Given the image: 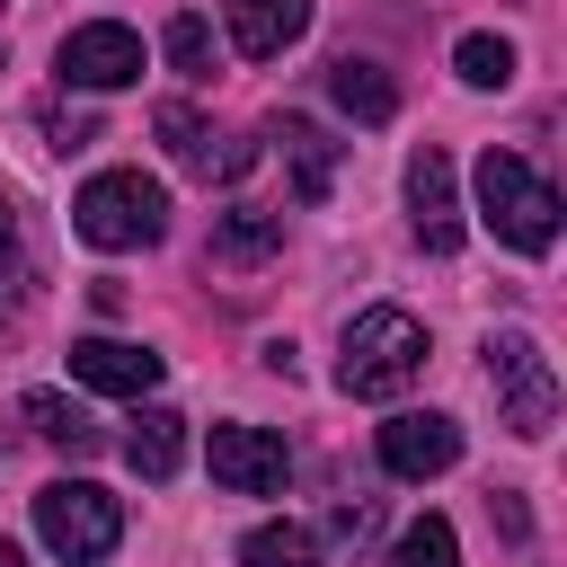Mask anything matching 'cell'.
<instances>
[{
	"mask_svg": "<svg viewBox=\"0 0 567 567\" xmlns=\"http://www.w3.org/2000/svg\"><path fill=\"white\" fill-rule=\"evenodd\" d=\"M478 213H487V230H496L505 248H523V257H549V239H558V186H549L523 151H487V159H478Z\"/></svg>",
	"mask_w": 567,
	"mask_h": 567,
	"instance_id": "1",
	"label": "cell"
},
{
	"mask_svg": "<svg viewBox=\"0 0 567 567\" xmlns=\"http://www.w3.org/2000/svg\"><path fill=\"white\" fill-rule=\"evenodd\" d=\"M71 230H80L89 248H151V239L168 230V195H159L142 168H106V177H89V186L71 195Z\"/></svg>",
	"mask_w": 567,
	"mask_h": 567,
	"instance_id": "2",
	"label": "cell"
},
{
	"mask_svg": "<svg viewBox=\"0 0 567 567\" xmlns=\"http://www.w3.org/2000/svg\"><path fill=\"white\" fill-rule=\"evenodd\" d=\"M425 372V328L408 310H363L346 328V354H337V381L354 399H399L408 381Z\"/></svg>",
	"mask_w": 567,
	"mask_h": 567,
	"instance_id": "3",
	"label": "cell"
},
{
	"mask_svg": "<svg viewBox=\"0 0 567 567\" xmlns=\"http://www.w3.org/2000/svg\"><path fill=\"white\" fill-rule=\"evenodd\" d=\"M35 540H44L53 558H71V567H97V558L124 540V505H115L106 487H89V478H53V487L35 496Z\"/></svg>",
	"mask_w": 567,
	"mask_h": 567,
	"instance_id": "4",
	"label": "cell"
},
{
	"mask_svg": "<svg viewBox=\"0 0 567 567\" xmlns=\"http://www.w3.org/2000/svg\"><path fill=\"white\" fill-rule=\"evenodd\" d=\"M487 381H496L505 425H514L523 443H540V434L558 425V372H549V354H540L523 328H505V337L487 346Z\"/></svg>",
	"mask_w": 567,
	"mask_h": 567,
	"instance_id": "5",
	"label": "cell"
},
{
	"mask_svg": "<svg viewBox=\"0 0 567 567\" xmlns=\"http://www.w3.org/2000/svg\"><path fill=\"white\" fill-rule=\"evenodd\" d=\"M213 478L230 487V496H275L284 487V470H292V452H284V434H266V425H213Z\"/></svg>",
	"mask_w": 567,
	"mask_h": 567,
	"instance_id": "6",
	"label": "cell"
},
{
	"mask_svg": "<svg viewBox=\"0 0 567 567\" xmlns=\"http://www.w3.org/2000/svg\"><path fill=\"white\" fill-rule=\"evenodd\" d=\"M62 80H71V89H124V80H142V35L115 27V18L71 27V35H62Z\"/></svg>",
	"mask_w": 567,
	"mask_h": 567,
	"instance_id": "7",
	"label": "cell"
},
{
	"mask_svg": "<svg viewBox=\"0 0 567 567\" xmlns=\"http://www.w3.org/2000/svg\"><path fill=\"white\" fill-rule=\"evenodd\" d=\"M151 124H159V142H168V151H177L195 177H248V168H257V142H239V133H213L195 106H159Z\"/></svg>",
	"mask_w": 567,
	"mask_h": 567,
	"instance_id": "8",
	"label": "cell"
},
{
	"mask_svg": "<svg viewBox=\"0 0 567 567\" xmlns=\"http://www.w3.org/2000/svg\"><path fill=\"white\" fill-rule=\"evenodd\" d=\"M452 461H461V425H452V416H434V408L416 416V408H408V416L381 425V470H390V478H434V470H452Z\"/></svg>",
	"mask_w": 567,
	"mask_h": 567,
	"instance_id": "9",
	"label": "cell"
},
{
	"mask_svg": "<svg viewBox=\"0 0 567 567\" xmlns=\"http://www.w3.org/2000/svg\"><path fill=\"white\" fill-rule=\"evenodd\" d=\"M408 204H416V239H425L434 257H452V248H461V204H452V159H443L434 142L408 159Z\"/></svg>",
	"mask_w": 567,
	"mask_h": 567,
	"instance_id": "10",
	"label": "cell"
},
{
	"mask_svg": "<svg viewBox=\"0 0 567 567\" xmlns=\"http://www.w3.org/2000/svg\"><path fill=\"white\" fill-rule=\"evenodd\" d=\"M71 381H89V390H106V399H142V390L159 381V354L124 346V337H71Z\"/></svg>",
	"mask_w": 567,
	"mask_h": 567,
	"instance_id": "11",
	"label": "cell"
},
{
	"mask_svg": "<svg viewBox=\"0 0 567 567\" xmlns=\"http://www.w3.org/2000/svg\"><path fill=\"white\" fill-rule=\"evenodd\" d=\"M275 142H284V168H292V195L301 204H328V186H337V159H346V142H328L310 115H275Z\"/></svg>",
	"mask_w": 567,
	"mask_h": 567,
	"instance_id": "12",
	"label": "cell"
},
{
	"mask_svg": "<svg viewBox=\"0 0 567 567\" xmlns=\"http://www.w3.org/2000/svg\"><path fill=\"white\" fill-rule=\"evenodd\" d=\"M310 27V0H230V44L248 62H275L284 44H301Z\"/></svg>",
	"mask_w": 567,
	"mask_h": 567,
	"instance_id": "13",
	"label": "cell"
},
{
	"mask_svg": "<svg viewBox=\"0 0 567 567\" xmlns=\"http://www.w3.org/2000/svg\"><path fill=\"white\" fill-rule=\"evenodd\" d=\"M328 97H337L354 124H390V115H399V80H390L381 62H363V53H337V62H328Z\"/></svg>",
	"mask_w": 567,
	"mask_h": 567,
	"instance_id": "14",
	"label": "cell"
},
{
	"mask_svg": "<svg viewBox=\"0 0 567 567\" xmlns=\"http://www.w3.org/2000/svg\"><path fill=\"white\" fill-rule=\"evenodd\" d=\"M18 416H27V434H35V443H53V452H71V461L106 443V434H97V416H89V408H71L62 390H27V399H18Z\"/></svg>",
	"mask_w": 567,
	"mask_h": 567,
	"instance_id": "15",
	"label": "cell"
},
{
	"mask_svg": "<svg viewBox=\"0 0 567 567\" xmlns=\"http://www.w3.org/2000/svg\"><path fill=\"white\" fill-rule=\"evenodd\" d=\"M124 461H133L142 478H177V461H186V416H177V408H142L133 434H124Z\"/></svg>",
	"mask_w": 567,
	"mask_h": 567,
	"instance_id": "16",
	"label": "cell"
},
{
	"mask_svg": "<svg viewBox=\"0 0 567 567\" xmlns=\"http://www.w3.org/2000/svg\"><path fill=\"white\" fill-rule=\"evenodd\" d=\"M275 248H284V213L230 204V213L213 221V257H230V266H257V257H275Z\"/></svg>",
	"mask_w": 567,
	"mask_h": 567,
	"instance_id": "17",
	"label": "cell"
},
{
	"mask_svg": "<svg viewBox=\"0 0 567 567\" xmlns=\"http://www.w3.org/2000/svg\"><path fill=\"white\" fill-rule=\"evenodd\" d=\"M239 567H319V540L301 523H257L239 540Z\"/></svg>",
	"mask_w": 567,
	"mask_h": 567,
	"instance_id": "18",
	"label": "cell"
},
{
	"mask_svg": "<svg viewBox=\"0 0 567 567\" xmlns=\"http://www.w3.org/2000/svg\"><path fill=\"white\" fill-rule=\"evenodd\" d=\"M390 567H461V540H452V523H443V514H416V523L399 532Z\"/></svg>",
	"mask_w": 567,
	"mask_h": 567,
	"instance_id": "19",
	"label": "cell"
},
{
	"mask_svg": "<svg viewBox=\"0 0 567 567\" xmlns=\"http://www.w3.org/2000/svg\"><path fill=\"white\" fill-rule=\"evenodd\" d=\"M168 62H177L186 80H213V62H221V53H213V27H204L195 9H177V18H168Z\"/></svg>",
	"mask_w": 567,
	"mask_h": 567,
	"instance_id": "20",
	"label": "cell"
},
{
	"mask_svg": "<svg viewBox=\"0 0 567 567\" xmlns=\"http://www.w3.org/2000/svg\"><path fill=\"white\" fill-rule=\"evenodd\" d=\"M452 62H461L470 89H505V80H514V44H505V35H461Z\"/></svg>",
	"mask_w": 567,
	"mask_h": 567,
	"instance_id": "21",
	"label": "cell"
},
{
	"mask_svg": "<svg viewBox=\"0 0 567 567\" xmlns=\"http://www.w3.org/2000/svg\"><path fill=\"white\" fill-rule=\"evenodd\" d=\"M18 292H27V266H18V213L0 204V319L18 310Z\"/></svg>",
	"mask_w": 567,
	"mask_h": 567,
	"instance_id": "22",
	"label": "cell"
},
{
	"mask_svg": "<svg viewBox=\"0 0 567 567\" xmlns=\"http://www.w3.org/2000/svg\"><path fill=\"white\" fill-rule=\"evenodd\" d=\"M372 523H381V505H372V496H337V514H328V532H337V540H363Z\"/></svg>",
	"mask_w": 567,
	"mask_h": 567,
	"instance_id": "23",
	"label": "cell"
},
{
	"mask_svg": "<svg viewBox=\"0 0 567 567\" xmlns=\"http://www.w3.org/2000/svg\"><path fill=\"white\" fill-rule=\"evenodd\" d=\"M487 523H496L505 540H532V505H523L514 487H496V496H487Z\"/></svg>",
	"mask_w": 567,
	"mask_h": 567,
	"instance_id": "24",
	"label": "cell"
},
{
	"mask_svg": "<svg viewBox=\"0 0 567 567\" xmlns=\"http://www.w3.org/2000/svg\"><path fill=\"white\" fill-rule=\"evenodd\" d=\"M44 133H53V151H89V142H97L89 115H44Z\"/></svg>",
	"mask_w": 567,
	"mask_h": 567,
	"instance_id": "25",
	"label": "cell"
},
{
	"mask_svg": "<svg viewBox=\"0 0 567 567\" xmlns=\"http://www.w3.org/2000/svg\"><path fill=\"white\" fill-rule=\"evenodd\" d=\"M0 567H27V558H18V540H0Z\"/></svg>",
	"mask_w": 567,
	"mask_h": 567,
	"instance_id": "26",
	"label": "cell"
}]
</instances>
